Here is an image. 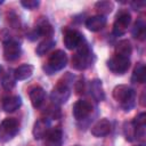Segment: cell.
<instances>
[{
    "label": "cell",
    "instance_id": "obj_7",
    "mask_svg": "<svg viewBox=\"0 0 146 146\" xmlns=\"http://www.w3.org/2000/svg\"><path fill=\"white\" fill-rule=\"evenodd\" d=\"M130 23H131V15L125 10L120 11L116 15V19L113 25V33L115 35H122L127 31Z\"/></svg>",
    "mask_w": 146,
    "mask_h": 146
},
{
    "label": "cell",
    "instance_id": "obj_6",
    "mask_svg": "<svg viewBox=\"0 0 146 146\" xmlns=\"http://www.w3.org/2000/svg\"><path fill=\"white\" fill-rule=\"evenodd\" d=\"M107 67L114 74H124L130 67V59L115 55L114 57L107 60Z\"/></svg>",
    "mask_w": 146,
    "mask_h": 146
},
{
    "label": "cell",
    "instance_id": "obj_18",
    "mask_svg": "<svg viewBox=\"0 0 146 146\" xmlns=\"http://www.w3.org/2000/svg\"><path fill=\"white\" fill-rule=\"evenodd\" d=\"M131 52H132V47H131V43L129 40H121L115 46V54L119 56L129 58Z\"/></svg>",
    "mask_w": 146,
    "mask_h": 146
},
{
    "label": "cell",
    "instance_id": "obj_32",
    "mask_svg": "<svg viewBox=\"0 0 146 146\" xmlns=\"http://www.w3.org/2000/svg\"><path fill=\"white\" fill-rule=\"evenodd\" d=\"M1 3H3V1H2V0H0V5H1Z\"/></svg>",
    "mask_w": 146,
    "mask_h": 146
},
{
    "label": "cell",
    "instance_id": "obj_29",
    "mask_svg": "<svg viewBox=\"0 0 146 146\" xmlns=\"http://www.w3.org/2000/svg\"><path fill=\"white\" fill-rule=\"evenodd\" d=\"M145 122H146V114L143 112L135 117V120L132 121V124L135 127H143V125H145Z\"/></svg>",
    "mask_w": 146,
    "mask_h": 146
},
{
    "label": "cell",
    "instance_id": "obj_24",
    "mask_svg": "<svg viewBox=\"0 0 146 146\" xmlns=\"http://www.w3.org/2000/svg\"><path fill=\"white\" fill-rule=\"evenodd\" d=\"M35 29L39 32L40 36L41 35H50L52 33V27H51V25L49 24V22L47 19H41L38 23V25H36Z\"/></svg>",
    "mask_w": 146,
    "mask_h": 146
},
{
    "label": "cell",
    "instance_id": "obj_16",
    "mask_svg": "<svg viewBox=\"0 0 146 146\" xmlns=\"http://www.w3.org/2000/svg\"><path fill=\"white\" fill-rule=\"evenodd\" d=\"M21 105H22V99L19 96H9L3 99L2 110L7 113H11V112H15L16 110H18L21 107Z\"/></svg>",
    "mask_w": 146,
    "mask_h": 146
},
{
    "label": "cell",
    "instance_id": "obj_25",
    "mask_svg": "<svg viewBox=\"0 0 146 146\" xmlns=\"http://www.w3.org/2000/svg\"><path fill=\"white\" fill-rule=\"evenodd\" d=\"M1 84H2V87H3L6 90L13 89V88L15 87V84H16V79H15L14 74H10V73L5 74V76H3L2 80H1Z\"/></svg>",
    "mask_w": 146,
    "mask_h": 146
},
{
    "label": "cell",
    "instance_id": "obj_31",
    "mask_svg": "<svg viewBox=\"0 0 146 146\" xmlns=\"http://www.w3.org/2000/svg\"><path fill=\"white\" fill-rule=\"evenodd\" d=\"M131 6H132V8L135 9V10H137V9H139V7H144L145 6V2L144 1H135V2H131Z\"/></svg>",
    "mask_w": 146,
    "mask_h": 146
},
{
    "label": "cell",
    "instance_id": "obj_23",
    "mask_svg": "<svg viewBox=\"0 0 146 146\" xmlns=\"http://www.w3.org/2000/svg\"><path fill=\"white\" fill-rule=\"evenodd\" d=\"M95 7H96V9H97L98 13H99L98 15L105 16L106 14H108V13L112 11L114 5H113V2H111V1H98V2H96Z\"/></svg>",
    "mask_w": 146,
    "mask_h": 146
},
{
    "label": "cell",
    "instance_id": "obj_21",
    "mask_svg": "<svg viewBox=\"0 0 146 146\" xmlns=\"http://www.w3.org/2000/svg\"><path fill=\"white\" fill-rule=\"evenodd\" d=\"M145 34H146V27H145V23L141 19H138L132 29V35L138 39V40H144L145 39Z\"/></svg>",
    "mask_w": 146,
    "mask_h": 146
},
{
    "label": "cell",
    "instance_id": "obj_22",
    "mask_svg": "<svg viewBox=\"0 0 146 146\" xmlns=\"http://www.w3.org/2000/svg\"><path fill=\"white\" fill-rule=\"evenodd\" d=\"M55 46V41L51 39H47L44 41H42L41 43H39V46L35 48V52L38 56H42L46 52H48L50 49H52Z\"/></svg>",
    "mask_w": 146,
    "mask_h": 146
},
{
    "label": "cell",
    "instance_id": "obj_13",
    "mask_svg": "<svg viewBox=\"0 0 146 146\" xmlns=\"http://www.w3.org/2000/svg\"><path fill=\"white\" fill-rule=\"evenodd\" d=\"M106 25V17L103 15H95L86 21V26L92 32L100 31Z\"/></svg>",
    "mask_w": 146,
    "mask_h": 146
},
{
    "label": "cell",
    "instance_id": "obj_8",
    "mask_svg": "<svg viewBox=\"0 0 146 146\" xmlns=\"http://www.w3.org/2000/svg\"><path fill=\"white\" fill-rule=\"evenodd\" d=\"M86 40L83 35L76 30H66L64 34V44L67 49H75Z\"/></svg>",
    "mask_w": 146,
    "mask_h": 146
},
{
    "label": "cell",
    "instance_id": "obj_3",
    "mask_svg": "<svg viewBox=\"0 0 146 146\" xmlns=\"http://www.w3.org/2000/svg\"><path fill=\"white\" fill-rule=\"evenodd\" d=\"M67 78H68V74H66V76H63L51 91L50 98L54 102V104H56V105L64 104L70 98V95H71L70 82H71V80H67Z\"/></svg>",
    "mask_w": 146,
    "mask_h": 146
},
{
    "label": "cell",
    "instance_id": "obj_11",
    "mask_svg": "<svg viewBox=\"0 0 146 146\" xmlns=\"http://www.w3.org/2000/svg\"><path fill=\"white\" fill-rule=\"evenodd\" d=\"M112 124L107 119H100L98 120L92 127H91V133L95 137H104L111 132Z\"/></svg>",
    "mask_w": 146,
    "mask_h": 146
},
{
    "label": "cell",
    "instance_id": "obj_4",
    "mask_svg": "<svg viewBox=\"0 0 146 146\" xmlns=\"http://www.w3.org/2000/svg\"><path fill=\"white\" fill-rule=\"evenodd\" d=\"M67 64V56L66 54L58 49L55 52H52L47 62V64L43 66V71L47 72V74H52L54 72L63 70Z\"/></svg>",
    "mask_w": 146,
    "mask_h": 146
},
{
    "label": "cell",
    "instance_id": "obj_14",
    "mask_svg": "<svg viewBox=\"0 0 146 146\" xmlns=\"http://www.w3.org/2000/svg\"><path fill=\"white\" fill-rule=\"evenodd\" d=\"M46 97V91L41 87H34L30 90V100L34 108H38L41 106Z\"/></svg>",
    "mask_w": 146,
    "mask_h": 146
},
{
    "label": "cell",
    "instance_id": "obj_10",
    "mask_svg": "<svg viewBox=\"0 0 146 146\" xmlns=\"http://www.w3.org/2000/svg\"><path fill=\"white\" fill-rule=\"evenodd\" d=\"M22 54V48L21 44L17 41L14 40H9L7 42H5L3 46V57L6 60H15L17 59Z\"/></svg>",
    "mask_w": 146,
    "mask_h": 146
},
{
    "label": "cell",
    "instance_id": "obj_2",
    "mask_svg": "<svg viewBox=\"0 0 146 146\" xmlns=\"http://www.w3.org/2000/svg\"><path fill=\"white\" fill-rule=\"evenodd\" d=\"M95 60V56L84 41L78 47V52L72 57V66L79 71L88 68Z\"/></svg>",
    "mask_w": 146,
    "mask_h": 146
},
{
    "label": "cell",
    "instance_id": "obj_28",
    "mask_svg": "<svg viewBox=\"0 0 146 146\" xmlns=\"http://www.w3.org/2000/svg\"><path fill=\"white\" fill-rule=\"evenodd\" d=\"M21 5H22L24 8H26V9L33 10V9H35V8L40 5V2H39L38 0H24V1L21 2Z\"/></svg>",
    "mask_w": 146,
    "mask_h": 146
},
{
    "label": "cell",
    "instance_id": "obj_27",
    "mask_svg": "<svg viewBox=\"0 0 146 146\" xmlns=\"http://www.w3.org/2000/svg\"><path fill=\"white\" fill-rule=\"evenodd\" d=\"M46 114L50 117V119H59L60 117V110L58 107V105L54 104V105H50L48 106L47 111H46Z\"/></svg>",
    "mask_w": 146,
    "mask_h": 146
},
{
    "label": "cell",
    "instance_id": "obj_12",
    "mask_svg": "<svg viewBox=\"0 0 146 146\" xmlns=\"http://www.w3.org/2000/svg\"><path fill=\"white\" fill-rule=\"evenodd\" d=\"M49 127H50V122L48 119H40L34 123L33 127V136L35 139H41L43 137H46V135L49 131Z\"/></svg>",
    "mask_w": 146,
    "mask_h": 146
},
{
    "label": "cell",
    "instance_id": "obj_19",
    "mask_svg": "<svg viewBox=\"0 0 146 146\" xmlns=\"http://www.w3.org/2000/svg\"><path fill=\"white\" fill-rule=\"evenodd\" d=\"M62 137H63V133L60 129L49 130L48 133L46 135L48 146H59L62 144Z\"/></svg>",
    "mask_w": 146,
    "mask_h": 146
},
{
    "label": "cell",
    "instance_id": "obj_1",
    "mask_svg": "<svg viewBox=\"0 0 146 146\" xmlns=\"http://www.w3.org/2000/svg\"><path fill=\"white\" fill-rule=\"evenodd\" d=\"M113 98L121 104L124 111H130L136 103V92L127 84H119L113 89Z\"/></svg>",
    "mask_w": 146,
    "mask_h": 146
},
{
    "label": "cell",
    "instance_id": "obj_20",
    "mask_svg": "<svg viewBox=\"0 0 146 146\" xmlns=\"http://www.w3.org/2000/svg\"><path fill=\"white\" fill-rule=\"evenodd\" d=\"M145 78H146V71H145V65L143 63H139L136 65L131 80L132 82H138V83H144L145 82Z\"/></svg>",
    "mask_w": 146,
    "mask_h": 146
},
{
    "label": "cell",
    "instance_id": "obj_17",
    "mask_svg": "<svg viewBox=\"0 0 146 146\" xmlns=\"http://www.w3.org/2000/svg\"><path fill=\"white\" fill-rule=\"evenodd\" d=\"M33 71H34V67L32 65L23 64L14 71V76L16 80H26L33 74Z\"/></svg>",
    "mask_w": 146,
    "mask_h": 146
},
{
    "label": "cell",
    "instance_id": "obj_30",
    "mask_svg": "<svg viewBox=\"0 0 146 146\" xmlns=\"http://www.w3.org/2000/svg\"><path fill=\"white\" fill-rule=\"evenodd\" d=\"M74 88H75L76 94H79V95L80 94H83L84 92V80L83 79H80L79 81H76Z\"/></svg>",
    "mask_w": 146,
    "mask_h": 146
},
{
    "label": "cell",
    "instance_id": "obj_5",
    "mask_svg": "<svg viewBox=\"0 0 146 146\" xmlns=\"http://www.w3.org/2000/svg\"><path fill=\"white\" fill-rule=\"evenodd\" d=\"M19 130V123L16 119L7 117L0 124V143L11 140Z\"/></svg>",
    "mask_w": 146,
    "mask_h": 146
},
{
    "label": "cell",
    "instance_id": "obj_33",
    "mask_svg": "<svg viewBox=\"0 0 146 146\" xmlns=\"http://www.w3.org/2000/svg\"><path fill=\"white\" fill-rule=\"evenodd\" d=\"M0 71H1V66H0Z\"/></svg>",
    "mask_w": 146,
    "mask_h": 146
},
{
    "label": "cell",
    "instance_id": "obj_9",
    "mask_svg": "<svg viewBox=\"0 0 146 146\" xmlns=\"http://www.w3.org/2000/svg\"><path fill=\"white\" fill-rule=\"evenodd\" d=\"M92 111V106L89 102L87 100H78L75 102V104L73 105V116L75 120L78 121H81V120H84L87 116H89V114L91 113Z\"/></svg>",
    "mask_w": 146,
    "mask_h": 146
},
{
    "label": "cell",
    "instance_id": "obj_26",
    "mask_svg": "<svg viewBox=\"0 0 146 146\" xmlns=\"http://www.w3.org/2000/svg\"><path fill=\"white\" fill-rule=\"evenodd\" d=\"M124 136L129 141H132L135 139V127L132 124V122H125L124 123Z\"/></svg>",
    "mask_w": 146,
    "mask_h": 146
},
{
    "label": "cell",
    "instance_id": "obj_15",
    "mask_svg": "<svg viewBox=\"0 0 146 146\" xmlns=\"http://www.w3.org/2000/svg\"><path fill=\"white\" fill-rule=\"evenodd\" d=\"M90 94L92 96V98L96 102H102L105 99V92H104V88H103V83L100 80L95 79L92 81H90Z\"/></svg>",
    "mask_w": 146,
    "mask_h": 146
}]
</instances>
